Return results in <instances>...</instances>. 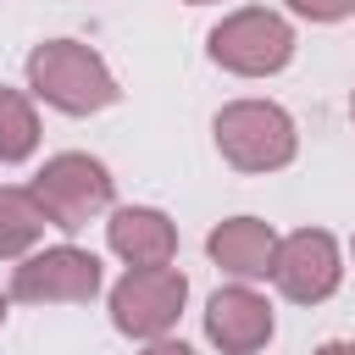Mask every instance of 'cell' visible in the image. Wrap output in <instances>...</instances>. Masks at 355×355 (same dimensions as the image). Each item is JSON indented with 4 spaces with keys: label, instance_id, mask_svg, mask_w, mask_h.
<instances>
[{
    "label": "cell",
    "instance_id": "cell-1",
    "mask_svg": "<svg viewBox=\"0 0 355 355\" xmlns=\"http://www.w3.org/2000/svg\"><path fill=\"white\" fill-rule=\"evenodd\" d=\"M28 89L44 100V105H55V111H67V116H89V111H105V105H116V78H111V67L89 50V44H78V39H44L33 55H28Z\"/></svg>",
    "mask_w": 355,
    "mask_h": 355
},
{
    "label": "cell",
    "instance_id": "cell-2",
    "mask_svg": "<svg viewBox=\"0 0 355 355\" xmlns=\"http://www.w3.org/2000/svg\"><path fill=\"white\" fill-rule=\"evenodd\" d=\"M216 150L239 166V172H277L294 161L300 133L294 116L272 100H233L216 111Z\"/></svg>",
    "mask_w": 355,
    "mask_h": 355
},
{
    "label": "cell",
    "instance_id": "cell-3",
    "mask_svg": "<svg viewBox=\"0 0 355 355\" xmlns=\"http://www.w3.org/2000/svg\"><path fill=\"white\" fill-rule=\"evenodd\" d=\"M211 61L239 72V78H272L288 67L294 55V28L277 17V11H261V6H244L233 17H222L205 39Z\"/></svg>",
    "mask_w": 355,
    "mask_h": 355
},
{
    "label": "cell",
    "instance_id": "cell-4",
    "mask_svg": "<svg viewBox=\"0 0 355 355\" xmlns=\"http://www.w3.org/2000/svg\"><path fill=\"white\" fill-rule=\"evenodd\" d=\"M33 194H39L44 216H50V227L78 233V227H89V216H100V211L111 205V172H105L94 155L67 150V155H50V161L39 166Z\"/></svg>",
    "mask_w": 355,
    "mask_h": 355
},
{
    "label": "cell",
    "instance_id": "cell-5",
    "mask_svg": "<svg viewBox=\"0 0 355 355\" xmlns=\"http://www.w3.org/2000/svg\"><path fill=\"white\" fill-rule=\"evenodd\" d=\"M189 277L178 266H128V277L111 288V322L128 338H166V327L183 316Z\"/></svg>",
    "mask_w": 355,
    "mask_h": 355
},
{
    "label": "cell",
    "instance_id": "cell-6",
    "mask_svg": "<svg viewBox=\"0 0 355 355\" xmlns=\"http://www.w3.org/2000/svg\"><path fill=\"white\" fill-rule=\"evenodd\" d=\"M94 294H100V261L72 244L39 250L11 272V300L22 305H83Z\"/></svg>",
    "mask_w": 355,
    "mask_h": 355
},
{
    "label": "cell",
    "instance_id": "cell-7",
    "mask_svg": "<svg viewBox=\"0 0 355 355\" xmlns=\"http://www.w3.org/2000/svg\"><path fill=\"white\" fill-rule=\"evenodd\" d=\"M338 277H344V266H338V244H333V233H322V227H300V233L277 239L272 283H277L283 300H294V305H316V300H327V294L338 288Z\"/></svg>",
    "mask_w": 355,
    "mask_h": 355
},
{
    "label": "cell",
    "instance_id": "cell-8",
    "mask_svg": "<svg viewBox=\"0 0 355 355\" xmlns=\"http://www.w3.org/2000/svg\"><path fill=\"white\" fill-rule=\"evenodd\" d=\"M205 338L222 355H255L272 338V305L244 283L239 288H216L211 305H205Z\"/></svg>",
    "mask_w": 355,
    "mask_h": 355
},
{
    "label": "cell",
    "instance_id": "cell-9",
    "mask_svg": "<svg viewBox=\"0 0 355 355\" xmlns=\"http://www.w3.org/2000/svg\"><path fill=\"white\" fill-rule=\"evenodd\" d=\"M105 239H111V250H116L128 266H172V255H178V227H172L161 211H150V205H122V211H111Z\"/></svg>",
    "mask_w": 355,
    "mask_h": 355
},
{
    "label": "cell",
    "instance_id": "cell-10",
    "mask_svg": "<svg viewBox=\"0 0 355 355\" xmlns=\"http://www.w3.org/2000/svg\"><path fill=\"white\" fill-rule=\"evenodd\" d=\"M205 250H211V261H216L222 272H233V277H272L277 233H272V222H261V216H233V222H222V227L205 239Z\"/></svg>",
    "mask_w": 355,
    "mask_h": 355
},
{
    "label": "cell",
    "instance_id": "cell-11",
    "mask_svg": "<svg viewBox=\"0 0 355 355\" xmlns=\"http://www.w3.org/2000/svg\"><path fill=\"white\" fill-rule=\"evenodd\" d=\"M44 227H50V216L33 189H0V261L28 255L44 239Z\"/></svg>",
    "mask_w": 355,
    "mask_h": 355
},
{
    "label": "cell",
    "instance_id": "cell-12",
    "mask_svg": "<svg viewBox=\"0 0 355 355\" xmlns=\"http://www.w3.org/2000/svg\"><path fill=\"white\" fill-rule=\"evenodd\" d=\"M39 144V116L28 105V94L0 89V161H28Z\"/></svg>",
    "mask_w": 355,
    "mask_h": 355
},
{
    "label": "cell",
    "instance_id": "cell-13",
    "mask_svg": "<svg viewBox=\"0 0 355 355\" xmlns=\"http://www.w3.org/2000/svg\"><path fill=\"white\" fill-rule=\"evenodd\" d=\"M288 11H300L311 22H344L355 11V0H288Z\"/></svg>",
    "mask_w": 355,
    "mask_h": 355
},
{
    "label": "cell",
    "instance_id": "cell-14",
    "mask_svg": "<svg viewBox=\"0 0 355 355\" xmlns=\"http://www.w3.org/2000/svg\"><path fill=\"white\" fill-rule=\"evenodd\" d=\"M139 355H194L189 344H172V338H155L150 349H139Z\"/></svg>",
    "mask_w": 355,
    "mask_h": 355
},
{
    "label": "cell",
    "instance_id": "cell-15",
    "mask_svg": "<svg viewBox=\"0 0 355 355\" xmlns=\"http://www.w3.org/2000/svg\"><path fill=\"white\" fill-rule=\"evenodd\" d=\"M316 355H355V344H322Z\"/></svg>",
    "mask_w": 355,
    "mask_h": 355
},
{
    "label": "cell",
    "instance_id": "cell-16",
    "mask_svg": "<svg viewBox=\"0 0 355 355\" xmlns=\"http://www.w3.org/2000/svg\"><path fill=\"white\" fill-rule=\"evenodd\" d=\"M0 322H6V294H0Z\"/></svg>",
    "mask_w": 355,
    "mask_h": 355
},
{
    "label": "cell",
    "instance_id": "cell-17",
    "mask_svg": "<svg viewBox=\"0 0 355 355\" xmlns=\"http://www.w3.org/2000/svg\"><path fill=\"white\" fill-rule=\"evenodd\" d=\"M189 6H211V0H189Z\"/></svg>",
    "mask_w": 355,
    "mask_h": 355
},
{
    "label": "cell",
    "instance_id": "cell-18",
    "mask_svg": "<svg viewBox=\"0 0 355 355\" xmlns=\"http://www.w3.org/2000/svg\"><path fill=\"white\" fill-rule=\"evenodd\" d=\"M349 116H355V94H349Z\"/></svg>",
    "mask_w": 355,
    "mask_h": 355
}]
</instances>
